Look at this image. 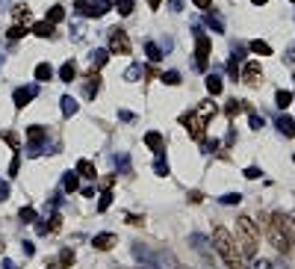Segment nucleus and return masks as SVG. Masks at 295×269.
Listing matches in <instances>:
<instances>
[{
  "mask_svg": "<svg viewBox=\"0 0 295 269\" xmlns=\"http://www.w3.org/2000/svg\"><path fill=\"white\" fill-rule=\"evenodd\" d=\"M213 246H216V252L222 255V261L228 264V269H248L245 267V255H242L239 240H233V237L228 234V228H222V225L213 228Z\"/></svg>",
  "mask_w": 295,
  "mask_h": 269,
  "instance_id": "nucleus-1",
  "label": "nucleus"
},
{
  "mask_svg": "<svg viewBox=\"0 0 295 269\" xmlns=\"http://www.w3.org/2000/svg\"><path fill=\"white\" fill-rule=\"evenodd\" d=\"M266 231H269V240H272V246H275L281 255H293V249H295V234H293V225H290V219H287L281 210L269 216V222H266Z\"/></svg>",
  "mask_w": 295,
  "mask_h": 269,
  "instance_id": "nucleus-2",
  "label": "nucleus"
},
{
  "mask_svg": "<svg viewBox=\"0 0 295 269\" xmlns=\"http://www.w3.org/2000/svg\"><path fill=\"white\" fill-rule=\"evenodd\" d=\"M236 237H239L242 255H245V258H254V255H257V246H260V234H257L254 222H251L248 216H239V219H236Z\"/></svg>",
  "mask_w": 295,
  "mask_h": 269,
  "instance_id": "nucleus-3",
  "label": "nucleus"
},
{
  "mask_svg": "<svg viewBox=\"0 0 295 269\" xmlns=\"http://www.w3.org/2000/svg\"><path fill=\"white\" fill-rule=\"evenodd\" d=\"M109 50L112 53H121V56H127L130 50H133V44H130V38H127V33L124 30H109Z\"/></svg>",
  "mask_w": 295,
  "mask_h": 269,
  "instance_id": "nucleus-4",
  "label": "nucleus"
},
{
  "mask_svg": "<svg viewBox=\"0 0 295 269\" xmlns=\"http://www.w3.org/2000/svg\"><path fill=\"white\" fill-rule=\"evenodd\" d=\"M207 56H210V38H207V33H198V36H195V59H198V68H207Z\"/></svg>",
  "mask_w": 295,
  "mask_h": 269,
  "instance_id": "nucleus-5",
  "label": "nucleus"
},
{
  "mask_svg": "<svg viewBox=\"0 0 295 269\" xmlns=\"http://www.w3.org/2000/svg\"><path fill=\"white\" fill-rule=\"evenodd\" d=\"M183 124H186V130L192 133V139H201V136H204V127H207L204 115H198V113H192V115H183Z\"/></svg>",
  "mask_w": 295,
  "mask_h": 269,
  "instance_id": "nucleus-6",
  "label": "nucleus"
},
{
  "mask_svg": "<svg viewBox=\"0 0 295 269\" xmlns=\"http://www.w3.org/2000/svg\"><path fill=\"white\" fill-rule=\"evenodd\" d=\"M260 77H263L260 62H248V65H245V71H242V80H245V83H257Z\"/></svg>",
  "mask_w": 295,
  "mask_h": 269,
  "instance_id": "nucleus-7",
  "label": "nucleus"
},
{
  "mask_svg": "<svg viewBox=\"0 0 295 269\" xmlns=\"http://www.w3.org/2000/svg\"><path fill=\"white\" fill-rule=\"evenodd\" d=\"M92 246L100 249V252H109V249L115 246V234H98V237L92 240Z\"/></svg>",
  "mask_w": 295,
  "mask_h": 269,
  "instance_id": "nucleus-8",
  "label": "nucleus"
},
{
  "mask_svg": "<svg viewBox=\"0 0 295 269\" xmlns=\"http://www.w3.org/2000/svg\"><path fill=\"white\" fill-rule=\"evenodd\" d=\"M33 36H38V38H50V36H53V24H50V21H38V24H33Z\"/></svg>",
  "mask_w": 295,
  "mask_h": 269,
  "instance_id": "nucleus-9",
  "label": "nucleus"
},
{
  "mask_svg": "<svg viewBox=\"0 0 295 269\" xmlns=\"http://www.w3.org/2000/svg\"><path fill=\"white\" fill-rule=\"evenodd\" d=\"M35 80H38V83H47V80H53V68H50L47 62H38V65H35Z\"/></svg>",
  "mask_w": 295,
  "mask_h": 269,
  "instance_id": "nucleus-10",
  "label": "nucleus"
},
{
  "mask_svg": "<svg viewBox=\"0 0 295 269\" xmlns=\"http://www.w3.org/2000/svg\"><path fill=\"white\" fill-rule=\"evenodd\" d=\"M59 80H62V83H71V80H77V65H74V62H65V65L59 68Z\"/></svg>",
  "mask_w": 295,
  "mask_h": 269,
  "instance_id": "nucleus-11",
  "label": "nucleus"
},
{
  "mask_svg": "<svg viewBox=\"0 0 295 269\" xmlns=\"http://www.w3.org/2000/svg\"><path fill=\"white\" fill-rule=\"evenodd\" d=\"M44 127H38V124H33V127H27V139L33 142V145H38V142H44Z\"/></svg>",
  "mask_w": 295,
  "mask_h": 269,
  "instance_id": "nucleus-12",
  "label": "nucleus"
},
{
  "mask_svg": "<svg viewBox=\"0 0 295 269\" xmlns=\"http://www.w3.org/2000/svg\"><path fill=\"white\" fill-rule=\"evenodd\" d=\"M77 175H83V178H98V172H95V163H89V160H80V163H77Z\"/></svg>",
  "mask_w": 295,
  "mask_h": 269,
  "instance_id": "nucleus-13",
  "label": "nucleus"
},
{
  "mask_svg": "<svg viewBox=\"0 0 295 269\" xmlns=\"http://www.w3.org/2000/svg\"><path fill=\"white\" fill-rule=\"evenodd\" d=\"M278 127H281V133H287V136H295V121H293V118L281 115V118H278Z\"/></svg>",
  "mask_w": 295,
  "mask_h": 269,
  "instance_id": "nucleus-14",
  "label": "nucleus"
},
{
  "mask_svg": "<svg viewBox=\"0 0 295 269\" xmlns=\"http://www.w3.org/2000/svg\"><path fill=\"white\" fill-rule=\"evenodd\" d=\"M251 53H257V56H272V47L257 38V41H251Z\"/></svg>",
  "mask_w": 295,
  "mask_h": 269,
  "instance_id": "nucleus-15",
  "label": "nucleus"
},
{
  "mask_svg": "<svg viewBox=\"0 0 295 269\" xmlns=\"http://www.w3.org/2000/svg\"><path fill=\"white\" fill-rule=\"evenodd\" d=\"M207 92H210V95H219V92H222V77L210 74V77H207Z\"/></svg>",
  "mask_w": 295,
  "mask_h": 269,
  "instance_id": "nucleus-16",
  "label": "nucleus"
},
{
  "mask_svg": "<svg viewBox=\"0 0 295 269\" xmlns=\"http://www.w3.org/2000/svg\"><path fill=\"white\" fill-rule=\"evenodd\" d=\"M33 95H35V89H18V92H15V104H18V107H24Z\"/></svg>",
  "mask_w": 295,
  "mask_h": 269,
  "instance_id": "nucleus-17",
  "label": "nucleus"
},
{
  "mask_svg": "<svg viewBox=\"0 0 295 269\" xmlns=\"http://www.w3.org/2000/svg\"><path fill=\"white\" fill-rule=\"evenodd\" d=\"M275 101H278V107H281V110H287V107L293 104V92H284V89H281V92L275 95Z\"/></svg>",
  "mask_w": 295,
  "mask_h": 269,
  "instance_id": "nucleus-18",
  "label": "nucleus"
},
{
  "mask_svg": "<svg viewBox=\"0 0 295 269\" xmlns=\"http://www.w3.org/2000/svg\"><path fill=\"white\" fill-rule=\"evenodd\" d=\"M145 142H148V145H151V148H154V151H160V148H163V136H160V133H157V130H151V133H148V136H145Z\"/></svg>",
  "mask_w": 295,
  "mask_h": 269,
  "instance_id": "nucleus-19",
  "label": "nucleus"
},
{
  "mask_svg": "<svg viewBox=\"0 0 295 269\" xmlns=\"http://www.w3.org/2000/svg\"><path fill=\"white\" fill-rule=\"evenodd\" d=\"M71 264H74V252H71V249H62V252H59V267H71Z\"/></svg>",
  "mask_w": 295,
  "mask_h": 269,
  "instance_id": "nucleus-20",
  "label": "nucleus"
},
{
  "mask_svg": "<svg viewBox=\"0 0 295 269\" xmlns=\"http://www.w3.org/2000/svg\"><path fill=\"white\" fill-rule=\"evenodd\" d=\"M62 113H65V115H74V113H77V101H74V98H62Z\"/></svg>",
  "mask_w": 295,
  "mask_h": 269,
  "instance_id": "nucleus-21",
  "label": "nucleus"
},
{
  "mask_svg": "<svg viewBox=\"0 0 295 269\" xmlns=\"http://www.w3.org/2000/svg\"><path fill=\"white\" fill-rule=\"evenodd\" d=\"M115 3V9L121 12V15H130L133 12V0H112Z\"/></svg>",
  "mask_w": 295,
  "mask_h": 269,
  "instance_id": "nucleus-22",
  "label": "nucleus"
},
{
  "mask_svg": "<svg viewBox=\"0 0 295 269\" xmlns=\"http://www.w3.org/2000/svg\"><path fill=\"white\" fill-rule=\"evenodd\" d=\"M62 18H65V12H62V6H53V9H50V15H47V21H50V24H59Z\"/></svg>",
  "mask_w": 295,
  "mask_h": 269,
  "instance_id": "nucleus-23",
  "label": "nucleus"
},
{
  "mask_svg": "<svg viewBox=\"0 0 295 269\" xmlns=\"http://www.w3.org/2000/svg\"><path fill=\"white\" fill-rule=\"evenodd\" d=\"M106 59H109V53H106V50H95V53H92V65H98V68H100Z\"/></svg>",
  "mask_w": 295,
  "mask_h": 269,
  "instance_id": "nucleus-24",
  "label": "nucleus"
},
{
  "mask_svg": "<svg viewBox=\"0 0 295 269\" xmlns=\"http://www.w3.org/2000/svg\"><path fill=\"white\" fill-rule=\"evenodd\" d=\"M77 187H80V181H77V172H74V175H65V190H68V192H74Z\"/></svg>",
  "mask_w": 295,
  "mask_h": 269,
  "instance_id": "nucleus-25",
  "label": "nucleus"
},
{
  "mask_svg": "<svg viewBox=\"0 0 295 269\" xmlns=\"http://www.w3.org/2000/svg\"><path fill=\"white\" fill-rule=\"evenodd\" d=\"M163 83H168V86H177V83H180V74H177V71H168V74H163Z\"/></svg>",
  "mask_w": 295,
  "mask_h": 269,
  "instance_id": "nucleus-26",
  "label": "nucleus"
},
{
  "mask_svg": "<svg viewBox=\"0 0 295 269\" xmlns=\"http://www.w3.org/2000/svg\"><path fill=\"white\" fill-rule=\"evenodd\" d=\"M106 6H109L106 0H95V3H92V12H95V15H103V12H109Z\"/></svg>",
  "mask_w": 295,
  "mask_h": 269,
  "instance_id": "nucleus-27",
  "label": "nucleus"
},
{
  "mask_svg": "<svg viewBox=\"0 0 295 269\" xmlns=\"http://www.w3.org/2000/svg\"><path fill=\"white\" fill-rule=\"evenodd\" d=\"M251 269H275V264H272V261H266V258H260V261H254V264H251Z\"/></svg>",
  "mask_w": 295,
  "mask_h": 269,
  "instance_id": "nucleus-28",
  "label": "nucleus"
},
{
  "mask_svg": "<svg viewBox=\"0 0 295 269\" xmlns=\"http://www.w3.org/2000/svg\"><path fill=\"white\" fill-rule=\"evenodd\" d=\"M15 18H18V21H27V18H30V9H27V6H15Z\"/></svg>",
  "mask_w": 295,
  "mask_h": 269,
  "instance_id": "nucleus-29",
  "label": "nucleus"
},
{
  "mask_svg": "<svg viewBox=\"0 0 295 269\" xmlns=\"http://www.w3.org/2000/svg\"><path fill=\"white\" fill-rule=\"evenodd\" d=\"M24 33H27V30H24V27H21V24H15V27H12V30H9V38H21V36H24Z\"/></svg>",
  "mask_w": 295,
  "mask_h": 269,
  "instance_id": "nucleus-30",
  "label": "nucleus"
},
{
  "mask_svg": "<svg viewBox=\"0 0 295 269\" xmlns=\"http://www.w3.org/2000/svg\"><path fill=\"white\" fill-rule=\"evenodd\" d=\"M109 201H112V192H103V195H100V204H98V210H106V207H109Z\"/></svg>",
  "mask_w": 295,
  "mask_h": 269,
  "instance_id": "nucleus-31",
  "label": "nucleus"
},
{
  "mask_svg": "<svg viewBox=\"0 0 295 269\" xmlns=\"http://www.w3.org/2000/svg\"><path fill=\"white\" fill-rule=\"evenodd\" d=\"M222 201H225V204H239V201H242V195H239V192H230V195H225Z\"/></svg>",
  "mask_w": 295,
  "mask_h": 269,
  "instance_id": "nucleus-32",
  "label": "nucleus"
},
{
  "mask_svg": "<svg viewBox=\"0 0 295 269\" xmlns=\"http://www.w3.org/2000/svg\"><path fill=\"white\" fill-rule=\"evenodd\" d=\"M77 9H80L83 15H95V12H92V3H86V0H80V3H77Z\"/></svg>",
  "mask_w": 295,
  "mask_h": 269,
  "instance_id": "nucleus-33",
  "label": "nucleus"
},
{
  "mask_svg": "<svg viewBox=\"0 0 295 269\" xmlns=\"http://www.w3.org/2000/svg\"><path fill=\"white\" fill-rule=\"evenodd\" d=\"M242 110V101H230V107H228V115H236Z\"/></svg>",
  "mask_w": 295,
  "mask_h": 269,
  "instance_id": "nucleus-34",
  "label": "nucleus"
},
{
  "mask_svg": "<svg viewBox=\"0 0 295 269\" xmlns=\"http://www.w3.org/2000/svg\"><path fill=\"white\" fill-rule=\"evenodd\" d=\"M251 127H254V130H260V127H263V115L251 113Z\"/></svg>",
  "mask_w": 295,
  "mask_h": 269,
  "instance_id": "nucleus-35",
  "label": "nucleus"
},
{
  "mask_svg": "<svg viewBox=\"0 0 295 269\" xmlns=\"http://www.w3.org/2000/svg\"><path fill=\"white\" fill-rule=\"evenodd\" d=\"M245 178H248V181H254V178H260V169H245Z\"/></svg>",
  "mask_w": 295,
  "mask_h": 269,
  "instance_id": "nucleus-36",
  "label": "nucleus"
},
{
  "mask_svg": "<svg viewBox=\"0 0 295 269\" xmlns=\"http://www.w3.org/2000/svg\"><path fill=\"white\" fill-rule=\"evenodd\" d=\"M189 201H195V204H198V201H204V195H201L198 190H192V192H189Z\"/></svg>",
  "mask_w": 295,
  "mask_h": 269,
  "instance_id": "nucleus-37",
  "label": "nucleus"
},
{
  "mask_svg": "<svg viewBox=\"0 0 295 269\" xmlns=\"http://www.w3.org/2000/svg\"><path fill=\"white\" fill-rule=\"evenodd\" d=\"M228 71H230V74L236 77V71H239V62H236V59H230V65H228Z\"/></svg>",
  "mask_w": 295,
  "mask_h": 269,
  "instance_id": "nucleus-38",
  "label": "nucleus"
},
{
  "mask_svg": "<svg viewBox=\"0 0 295 269\" xmlns=\"http://www.w3.org/2000/svg\"><path fill=\"white\" fill-rule=\"evenodd\" d=\"M192 3H195L198 9H207V6H213V0H192Z\"/></svg>",
  "mask_w": 295,
  "mask_h": 269,
  "instance_id": "nucleus-39",
  "label": "nucleus"
},
{
  "mask_svg": "<svg viewBox=\"0 0 295 269\" xmlns=\"http://www.w3.org/2000/svg\"><path fill=\"white\" fill-rule=\"evenodd\" d=\"M35 213H33V207H27V210H21V219H33Z\"/></svg>",
  "mask_w": 295,
  "mask_h": 269,
  "instance_id": "nucleus-40",
  "label": "nucleus"
},
{
  "mask_svg": "<svg viewBox=\"0 0 295 269\" xmlns=\"http://www.w3.org/2000/svg\"><path fill=\"white\" fill-rule=\"evenodd\" d=\"M6 195H9V187H6V184H0V201H6Z\"/></svg>",
  "mask_w": 295,
  "mask_h": 269,
  "instance_id": "nucleus-41",
  "label": "nucleus"
},
{
  "mask_svg": "<svg viewBox=\"0 0 295 269\" xmlns=\"http://www.w3.org/2000/svg\"><path fill=\"white\" fill-rule=\"evenodd\" d=\"M151 3V9H160V0H148Z\"/></svg>",
  "mask_w": 295,
  "mask_h": 269,
  "instance_id": "nucleus-42",
  "label": "nucleus"
},
{
  "mask_svg": "<svg viewBox=\"0 0 295 269\" xmlns=\"http://www.w3.org/2000/svg\"><path fill=\"white\" fill-rule=\"evenodd\" d=\"M251 3H254V6H263V3H266V0H251Z\"/></svg>",
  "mask_w": 295,
  "mask_h": 269,
  "instance_id": "nucleus-43",
  "label": "nucleus"
},
{
  "mask_svg": "<svg viewBox=\"0 0 295 269\" xmlns=\"http://www.w3.org/2000/svg\"><path fill=\"white\" fill-rule=\"evenodd\" d=\"M293 163H295V157H293Z\"/></svg>",
  "mask_w": 295,
  "mask_h": 269,
  "instance_id": "nucleus-44",
  "label": "nucleus"
},
{
  "mask_svg": "<svg viewBox=\"0 0 295 269\" xmlns=\"http://www.w3.org/2000/svg\"><path fill=\"white\" fill-rule=\"evenodd\" d=\"M293 3H295V0H293Z\"/></svg>",
  "mask_w": 295,
  "mask_h": 269,
  "instance_id": "nucleus-45",
  "label": "nucleus"
}]
</instances>
